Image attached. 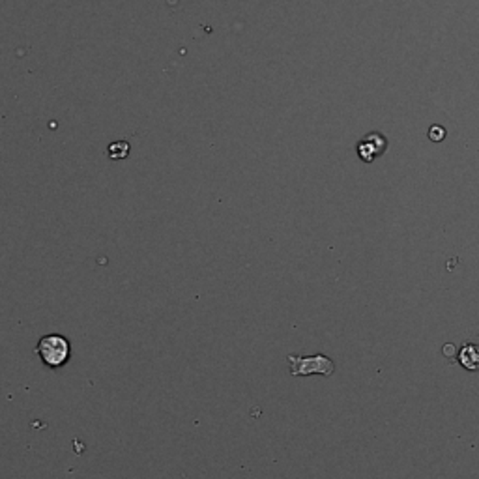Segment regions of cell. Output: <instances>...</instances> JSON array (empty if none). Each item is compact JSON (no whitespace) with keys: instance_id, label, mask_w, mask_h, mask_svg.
Segmentation results:
<instances>
[{"instance_id":"obj_1","label":"cell","mask_w":479,"mask_h":479,"mask_svg":"<svg viewBox=\"0 0 479 479\" xmlns=\"http://www.w3.org/2000/svg\"><path fill=\"white\" fill-rule=\"evenodd\" d=\"M36 354L49 369H60L72 358V344L60 334L43 335L36 344Z\"/></svg>"},{"instance_id":"obj_2","label":"cell","mask_w":479,"mask_h":479,"mask_svg":"<svg viewBox=\"0 0 479 479\" xmlns=\"http://www.w3.org/2000/svg\"><path fill=\"white\" fill-rule=\"evenodd\" d=\"M287 361L291 365L292 376H311V375H322L332 376L335 373L334 359H329L324 354L315 356H287Z\"/></svg>"},{"instance_id":"obj_3","label":"cell","mask_w":479,"mask_h":479,"mask_svg":"<svg viewBox=\"0 0 479 479\" xmlns=\"http://www.w3.org/2000/svg\"><path fill=\"white\" fill-rule=\"evenodd\" d=\"M388 150V139L378 131L367 133V135L358 142V156L364 163H373L381 156H384Z\"/></svg>"},{"instance_id":"obj_4","label":"cell","mask_w":479,"mask_h":479,"mask_svg":"<svg viewBox=\"0 0 479 479\" xmlns=\"http://www.w3.org/2000/svg\"><path fill=\"white\" fill-rule=\"evenodd\" d=\"M458 361L466 371H479V344L468 343L458 350Z\"/></svg>"},{"instance_id":"obj_5","label":"cell","mask_w":479,"mask_h":479,"mask_svg":"<svg viewBox=\"0 0 479 479\" xmlns=\"http://www.w3.org/2000/svg\"><path fill=\"white\" fill-rule=\"evenodd\" d=\"M107 156L111 159H125L130 156V142L125 141H116L111 142L109 148H107Z\"/></svg>"},{"instance_id":"obj_6","label":"cell","mask_w":479,"mask_h":479,"mask_svg":"<svg viewBox=\"0 0 479 479\" xmlns=\"http://www.w3.org/2000/svg\"><path fill=\"white\" fill-rule=\"evenodd\" d=\"M429 139L432 142H442L446 139V130H444L442 125H431L429 128Z\"/></svg>"}]
</instances>
